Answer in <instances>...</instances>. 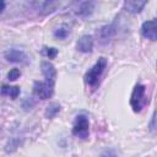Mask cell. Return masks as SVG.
<instances>
[{
  "mask_svg": "<svg viewBox=\"0 0 157 157\" xmlns=\"http://www.w3.org/2000/svg\"><path fill=\"white\" fill-rule=\"evenodd\" d=\"M72 135L81 139V140H86L90 135V120L88 117L83 113L77 114L74 124H72Z\"/></svg>",
  "mask_w": 157,
  "mask_h": 157,
  "instance_id": "3957f363",
  "label": "cell"
},
{
  "mask_svg": "<svg viewBox=\"0 0 157 157\" xmlns=\"http://www.w3.org/2000/svg\"><path fill=\"white\" fill-rule=\"evenodd\" d=\"M76 49L81 53H91L93 49V37L91 34H83L76 43Z\"/></svg>",
  "mask_w": 157,
  "mask_h": 157,
  "instance_id": "ba28073f",
  "label": "cell"
},
{
  "mask_svg": "<svg viewBox=\"0 0 157 157\" xmlns=\"http://www.w3.org/2000/svg\"><path fill=\"white\" fill-rule=\"evenodd\" d=\"M156 20H148L146 22L142 23L141 26V33L145 38L150 39V40H156L157 39V31H156Z\"/></svg>",
  "mask_w": 157,
  "mask_h": 157,
  "instance_id": "52a82bcc",
  "label": "cell"
},
{
  "mask_svg": "<svg viewBox=\"0 0 157 157\" xmlns=\"http://www.w3.org/2000/svg\"><path fill=\"white\" fill-rule=\"evenodd\" d=\"M5 9V0H0V13L4 11Z\"/></svg>",
  "mask_w": 157,
  "mask_h": 157,
  "instance_id": "d6986e66",
  "label": "cell"
},
{
  "mask_svg": "<svg viewBox=\"0 0 157 157\" xmlns=\"http://www.w3.org/2000/svg\"><path fill=\"white\" fill-rule=\"evenodd\" d=\"M4 56L10 63H18V64H28L29 63V59H28L27 54L23 50L16 49V48L7 49L4 53Z\"/></svg>",
  "mask_w": 157,
  "mask_h": 157,
  "instance_id": "5b68a950",
  "label": "cell"
},
{
  "mask_svg": "<svg viewBox=\"0 0 157 157\" xmlns=\"http://www.w3.org/2000/svg\"><path fill=\"white\" fill-rule=\"evenodd\" d=\"M40 69H42V74H43L44 78L47 81H50V82L55 83V78H56L55 66L49 61H42L40 63Z\"/></svg>",
  "mask_w": 157,
  "mask_h": 157,
  "instance_id": "9c48e42d",
  "label": "cell"
},
{
  "mask_svg": "<svg viewBox=\"0 0 157 157\" xmlns=\"http://www.w3.org/2000/svg\"><path fill=\"white\" fill-rule=\"evenodd\" d=\"M117 29L118 28H117V18H115V21H113L110 25L103 26L98 31V37L101 38V40H108L117 33Z\"/></svg>",
  "mask_w": 157,
  "mask_h": 157,
  "instance_id": "7c38bea8",
  "label": "cell"
},
{
  "mask_svg": "<svg viewBox=\"0 0 157 157\" xmlns=\"http://www.w3.org/2000/svg\"><path fill=\"white\" fill-rule=\"evenodd\" d=\"M20 76H21V71H20L17 67H13V69H11V70L7 72V80H9V81H15V80H17Z\"/></svg>",
  "mask_w": 157,
  "mask_h": 157,
  "instance_id": "e0dca14e",
  "label": "cell"
},
{
  "mask_svg": "<svg viewBox=\"0 0 157 157\" xmlns=\"http://www.w3.org/2000/svg\"><path fill=\"white\" fill-rule=\"evenodd\" d=\"M60 109H61V107H60L59 103L52 102V103H49V104L47 105L45 112H44V115H45V118L52 119V118H54V117L60 112Z\"/></svg>",
  "mask_w": 157,
  "mask_h": 157,
  "instance_id": "5bb4252c",
  "label": "cell"
},
{
  "mask_svg": "<svg viewBox=\"0 0 157 157\" xmlns=\"http://www.w3.org/2000/svg\"><path fill=\"white\" fill-rule=\"evenodd\" d=\"M94 10V1L93 0H85L83 2H81V5L77 7L76 10V15L78 17H82V18H86L88 16L92 15Z\"/></svg>",
  "mask_w": 157,
  "mask_h": 157,
  "instance_id": "8fae6325",
  "label": "cell"
},
{
  "mask_svg": "<svg viewBox=\"0 0 157 157\" xmlns=\"http://www.w3.org/2000/svg\"><path fill=\"white\" fill-rule=\"evenodd\" d=\"M32 2L42 12V15H48L58 7L60 0H32Z\"/></svg>",
  "mask_w": 157,
  "mask_h": 157,
  "instance_id": "8992f818",
  "label": "cell"
},
{
  "mask_svg": "<svg viewBox=\"0 0 157 157\" xmlns=\"http://www.w3.org/2000/svg\"><path fill=\"white\" fill-rule=\"evenodd\" d=\"M150 130L153 132L155 131V113L152 114V118H151V124H150Z\"/></svg>",
  "mask_w": 157,
  "mask_h": 157,
  "instance_id": "ac0fdd59",
  "label": "cell"
},
{
  "mask_svg": "<svg viewBox=\"0 0 157 157\" xmlns=\"http://www.w3.org/2000/svg\"><path fill=\"white\" fill-rule=\"evenodd\" d=\"M148 0H124V9L130 13H139Z\"/></svg>",
  "mask_w": 157,
  "mask_h": 157,
  "instance_id": "30bf717a",
  "label": "cell"
},
{
  "mask_svg": "<svg viewBox=\"0 0 157 157\" xmlns=\"http://www.w3.org/2000/svg\"><path fill=\"white\" fill-rule=\"evenodd\" d=\"M0 94L10 97L12 99L17 98L20 94V87L18 86H10V85H2L0 88Z\"/></svg>",
  "mask_w": 157,
  "mask_h": 157,
  "instance_id": "4fadbf2b",
  "label": "cell"
},
{
  "mask_svg": "<svg viewBox=\"0 0 157 157\" xmlns=\"http://www.w3.org/2000/svg\"><path fill=\"white\" fill-rule=\"evenodd\" d=\"M69 33H70V29L67 27L63 26V27H59L54 31V37L58 39H65L69 36Z\"/></svg>",
  "mask_w": 157,
  "mask_h": 157,
  "instance_id": "9a60e30c",
  "label": "cell"
},
{
  "mask_svg": "<svg viewBox=\"0 0 157 157\" xmlns=\"http://www.w3.org/2000/svg\"><path fill=\"white\" fill-rule=\"evenodd\" d=\"M146 104H148V98L146 96V86L142 83L135 85L131 96H130V105L135 113H140Z\"/></svg>",
  "mask_w": 157,
  "mask_h": 157,
  "instance_id": "7a4b0ae2",
  "label": "cell"
},
{
  "mask_svg": "<svg viewBox=\"0 0 157 157\" xmlns=\"http://www.w3.org/2000/svg\"><path fill=\"white\" fill-rule=\"evenodd\" d=\"M105 69H107V59L102 56L96 61V64L91 69H88L86 71V74L83 76V81L91 92H94L99 87Z\"/></svg>",
  "mask_w": 157,
  "mask_h": 157,
  "instance_id": "6da1fadb",
  "label": "cell"
},
{
  "mask_svg": "<svg viewBox=\"0 0 157 157\" xmlns=\"http://www.w3.org/2000/svg\"><path fill=\"white\" fill-rule=\"evenodd\" d=\"M55 83L50 81H36L33 83V93L40 99H49L54 93Z\"/></svg>",
  "mask_w": 157,
  "mask_h": 157,
  "instance_id": "277c9868",
  "label": "cell"
},
{
  "mask_svg": "<svg viewBox=\"0 0 157 157\" xmlns=\"http://www.w3.org/2000/svg\"><path fill=\"white\" fill-rule=\"evenodd\" d=\"M42 53H43L47 58L54 59V58H56V55H58V49L54 48V47H43Z\"/></svg>",
  "mask_w": 157,
  "mask_h": 157,
  "instance_id": "2e32d148",
  "label": "cell"
}]
</instances>
